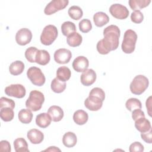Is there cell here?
<instances>
[{"instance_id": "cb8c5ba5", "label": "cell", "mask_w": 152, "mask_h": 152, "mask_svg": "<svg viewBox=\"0 0 152 152\" xmlns=\"http://www.w3.org/2000/svg\"><path fill=\"white\" fill-rule=\"evenodd\" d=\"M24 69V64L21 61H15L12 62L9 66V71L11 74L18 75L21 74Z\"/></svg>"}, {"instance_id": "8d00e7d4", "label": "cell", "mask_w": 152, "mask_h": 152, "mask_svg": "<svg viewBox=\"0 0 152 152\" xmlns=\"http://www.w3.org/2000/svg\"><path fill=\"white\" fill-rule=\"evenodd\" d=\"M89 96H93L98 97L100 99H101L103 102L105 99L104 91L101 88L99 87H95L92 88L91 90L90 91Z\"/></svg>"}, {"instance_id": "30bf717a", "label": "cell", "mask_w": 152, "mask_h": 152, "mask_svg": "<svg viewBox=\"0 0 152 152\" xmlns=\"http://www.w3.org/2000/svg\"><path fill=\"white\" fill-rule=\"evenodd\" d=\"M32 39L31 31L27 28L20 29L15 34V41L19 45L25 46L29 43Z\"/></svg>"}, {"instance_id": "e0dca14e", "label": "cell", "mask_w": 152, "mask_h": 152, "mask_svg": "<svg viewBox=\"0 0 152 152\" xmlns=\"http://www.w3.org/2000/svg\"><path fill=\"white\" fill-rule=\"evenodd\" d=\"M135 127L141 133L145 132L151 128L150 122L145 117L140 118L135 121Z\"/></svg>"}, {"instance_id": "4316f807", "label": "cell", "mask_w": 152, "mask_h": 152, "mask_svg": "<svg viewBox=\"0 0 152 152\" xmlns=\"http://www.w3.org/2000/svg\"><path fill=\"white\" fill-rule=\"evenodd\" d=\"M14 147L16 152H29L28 144L23 138H18L14 141Z\"/></svg>"}, {"instance_id": "60d3db41", "label": "cell", "mask_w": 152, "mask_h": 152, "mask_svg": "<svg viewBox=\"0 0 152 152\" xmlns=\"http://www.w3.org/2000/svg\"><path fill=\"white\" fill-rule=\"evenodd\" d=\"M11 145L7 140H2L0 142V151L1 152H11Z\"/></svg>"}, {"instance_id": "9a60e30c", "label": "cell", "mask_w": 152, "mask_h": 152, "mask_svg": "<svg viewBox=\"0 0 152 152\" xmlns=\"http://www.w3.org/2000/svg\"><path fill=\"white\" fill-rule=\"evenodd\" d=\"M48 113L50 115L52 121L53 122H59L64 117V113L62 108L58 106H51L48 110Z\"/></svg>"}, {"instance_id": "d6a6232c", "label": "cell", "mask_w": 152, "mask_h": 152, "mask_svg": "<svg viewBox=\"0 0 152 152\" xmlns=\"http://www.w3.org/2000/svg\"><path fill=\"white\" fill-rule=\"evenodd\" d=\"M126 108L130 112H132L134 110L140 109L142 107V104L140 100L136 98H130L126 100L125 103Z\"/></svg>"}, {"instance_id": "83f0119b", "label": "cell", "mask_w": 152, "mask_h": 152, "mask_svg": "<svg viewBox=\"0 0 152 152\" xmlns=\"http://www.w3.org/2000/svg\"><path fill=\"white\" fill-rule=\"evenodd\" d=\"M150 2L151 0H129L128 1L130 8L134 11H140V10L147 7Z\"/></svg>"}, {"instance_id": "ffe728a7", "label": "cell", "mask_w": 152, "mask_h": 152, "mask_svg": "<svg viewBox=\"0 0 152 152\" xmlns=\"http://www.w3.org/2000/svg\"><path fill=\"white\" fill-rule=\"evenodd\" d=\"M50 59L49 52L46 50H38L36 55V62L41 65H46Z\"/></svg>"}, {"instance_id": "ee69618b", "label": "cell", "mask_w": 152, "mask_h": 152, "mask_svg": "<svg viewBox=\"0 0 152 152\" xmlns=\"http://www.w3.org/2000/svg\"><path fill=\"white\" fill-rule=\"evenodd\" d=\"M45 151H61V150L58 148H57L56 147H55V146H50L48 148L44 150Z\"/></svg>"}, {"instance_id": "52a82bcc", "label": "cell", "mask_w": 152, "mask_h": 152, "mask_svg": "<svg viewBox=\"0 0 152 152\" xmlns=\"http://www.w3.org/2000/svg\"><path fill=\"white\" fill-rule=\"evenodd\" d=\"M68 0H53L47 4L44 10L46 15H51L64 9L68 5Z\"/></svg>"}, {"instance_id": "8fae6325", "label": "cell", "mask_w": 152, "mask_h": 152, "mask_svg": "<svg viewBox=\"0 0 152 152\" xmlns=\"http://www.w3.org/2000/svg\"><path fill=\"white\" fill-rule=\"evenodd\" d=\"M54 59L56 62L59 64H65L69 62L71 57V52L65 48H61L56 50L53 55Z\"/></svg>"}, {"instance_id": "836d02e7", "label": "cell", "mask_w": 152, "mask_h": 152, "mask_svg": "<svg viewBox=\"0 0 152 152\" xmlns=\"http://www.w3.org/2000/svg\"><path fill=\"white\" fill-rule=\"evenodd\" d=\"M37 50L38 49L36 47L33 46L27 48L24 53L26 59L31 63L36 62V55Z\"/></svg>"}, {"instance_id": "d6986e66", "label": "cell", "mask_w": 152, "mask_h": 152, "mask_svg": "<svg viewBox=\"0 0 152 152\" xmlns=\"http://www.w3.org/2000/svg\"><path fill=\"white\" fill-rule=\"evenodd\" d=\"M93 21L97 27H103L109 21V16L103 12H97L93 15Z\"/></svg>"}, {"instance_id": "5bb4252c", "label": "cell", "mask_w": 152, "mask_h": 152, "mask_svg": "<svg viewBox=\"0 0 152 152\" xmlns=\"http://www.w3.org/2000/svg\"><path fill=\"white\" fill-rule=\"evenodd\" d=\"M88 60L84 56H77L74 59L72 64L74 69L78 72L84 71L88 68Z\"/></svg>"}, {"instance_id": "e575fe53", "label": "cell", "mask_w": 152, "mask_h": 152, "mask_svg": "<svg viewBox=\"0 0 152 152\" xmlns=\"http://www.w3.org/2000/svg\"><path fill=\"white\" fill-rule=\"evenodd\" d=\"M80 30L83 33H88L92 28L91 23L88 19H83L78 24Z\"/></svg>"}, {"instance_id": "d590c367", "label": "cell", "mask_w": 152, "mask_h": 152, "mask_svg": "<svg viewBox=\"0 0 152 152\" xmlns=\"http://www.w3.org/2000/svg\"><path fill=\"white\" fill-rule=\"evenodd\" d=\"M3 107H10L12 109L15 107V102L13 100L2 97L0 99V109Z\"/></svg>"}, {"instance_id": "4dcf8cb0", "label": "cell", "mask_w": 152, "mask_h": 152, "mask_svg": "<svg viewBox=\"0 0 152 152\" xmlns=\"http://www.w3.org/2000/svg\"><path fill=\"white\" fill-rule=\"evenodd\" d=\"M69 16L73 20H78L80 19L83 15L82 9L77 5H73L69 7L68 11Z\"/></svg>"}, {"instance_id": "6da1fadb", "label": "cell", "mask_w": 152, "mask_h": 152, "mask_svg": "<svg viewBox=\"0 0 152 152\" xmlns=\"http://www.w3.org/2000/svg\"><path fill=\"white\" fill-rule=\"evenodd\" d=\"M121 31L116 25H110L103 30L104 38L99 40L96 45L98 52L106 55L112 50H116L119 46V38Z\"/></svg>"}, {"instance_id": "7bdbcfd3", "label": "cell", "mask_w": 152, "mask_h": 152, "mask_svg": "<svg viewBox=\"0 0 152 152\" xmlns=\"http://www.w3.org/2000/svg\"><path fill=\"white\" fill-rule=\"evenodd\" d=\"M145 105H146V107L147 109V112H148V114L150 116H151V96H150L146 100V103H145Z\"/></svg>"}, {"instance_id": "d4e9b609", "label": "cell", "mask_w": 152, "mask_h": 152, "mask_svg": "<svg viewBox=\"0 0 152 152\" xmlns=\"http://www.w3.org/2000/svg\"><path fill=\"white\" fill-rule=\"evenodd\" d=\"M19 121L25 124H29L31 122L33 119V113L31 111L28 109H23L18 112Z\"/></svg>"}, {"instance_id": "ab89813d", "label": "cell", "mask_w": 152, "mask_h": 152, "mask_svg": "<svg viewBox=\"0 0 152 152\" xmlns=\"http://www.w3.org/2000/svg\"><path fill=\"white\" fill-rule=\"evenodd\" d=\"M141 137L143 141L145 142L148 144L152 143V130L151 128L145 132H141Z\"/></svg>"}, {"instance_id": "484cf974", "label": "cell", "mask_w": 152, "mask_h": 152, "mask_svg": "<svg viewBox=\"0 0 152 152\" xmlns=\"http://www.w3.org/2000/svg\"><path fill=\"white\" fill-rule=\"evenodd\" d=\"M71 75V70L69 69V68L65 66H60L57 69L56 77L59 80L65 82L68 81L70 78Z\"/></svg>"}, {"instance_id": "8992f818", "label": "cell", "mask_w": 152, "mask_h": 152, "mask_svg": "<svg viewBox=\"0 0 152 152\" xmlns=\"http://www.w3.org/2000/svg\"><path fill=\"white\" fill-rule=\"evenodd\" d=\"M27 76L31 83L36 86H43L46 81L45 75L42 70L36 66L29 68L27 71Z\"/></svg>"}, {"instance_id": "b9f144b4", "label": "cell", "mask_w": 152, "mask_h": 152, "mask_svg": "<svg viewBox=\"0 0 152 152\" xmlns=\"http://www.w3.org/2000/svg\"><path fill=\"white\" fill-rule=\"evenodd\" d=\"M142 117H145V114L141 109H135L132 112V118L134 121H136L137 119Z\"/></svg>"}, {"instance_id": "44dd1931", "label": "cell", "mask_w": 152, "mask_h": 152, "mask_svg": "<svg viewBox=\"0 0 152 152\" xmlns=\"http://www.w3.org/2000/svg\"><path fill=\"white\" fill-rule=\"evenodd\" d=\"M88 119L87 113L83 110H78L73 115V120L75 124L79 125L85 124Z\"/></svg>"}, {"instance_id": "9c48e42d", "label": "cell", "mask_w": 152, "mask_h": 152, "mask_svg": "<svg viewBox=\"0 0 152 152\" xmlns=\"http://www.w3.org/2000/svg\"><path fill=\"white\" fill-rule=\"evenodd\" d=\"M110 14L119 20L126 19L129 15V11L127 8L120 4H113L109 8Z\"/></svg>"}, {"instance_id": "f35d334b", "label": "cell", "mask_w": 152, "mask_h": 152, "mask_svg": "<svg viewBox=\"0 0 152 152\" xmlns=\"http://www.w3.org/2000/svg\"><path fill=\"white\" fill-rule=\"evenodd\" d=\"M144 150L143 145L140 142L135 141L133 143H132L129 145V150L130 152H142Z\"/></svg>"}, {"instance_id": "74e56055", "label": "cell", "mask_w": 152, "mask_h": 152, "mask_svg": "<svg viewBox=\"0 0 152 152\" xmlns=\"http://www.w3.org/2000/svg\"><path fill=\"white\" fill-rule=\"evenodd\" d=\"M143 14L139 10L134 11L131 14V20L134 23L140 24L143 21Z\"/></svg>"}, {"instance_id": "7402d4cb", "label": "cell", "mask_w": 152, "mask_h": 152, "mask_svg": "<svg viewBox=\"0 0 152 152\" xmlns=\"http://www.w3.org/2000/svg\"><path fill=\"white\" fill-rule=\"evenodd\" d=\"M77 142V136L72 132H67L63 135L62 142L64 145L66 147H73L75 145Z\"/></svg>"}, {"instance_id": "4fadbf2b", "label": "cell", "mask_w": 152, "mask_h": 152, "mask_svg": "<svg viewBox=\"0 0 152 152\" xmlns=\"http://www.w3.org/2000/svg\"><path fill=\"white\" fill-rule=\"evenodd\" d=\"M103 105V101L98 97L93 96L88 97L84 101L85 107L91 111L99 110Z\"/></svg>"}, {"instance_id": "7c38bea8", "label": "cell", "mask_w": 152, "mask_h": 152, "mask_svg": "<svg viewBox=\"0 0 152 152\" xmlns=\"http://www.w3.org/2000/svg\"><path fill=\"white\" fill-rule=\"evenodd\" d=\"M96 77V73L93 69H87L81 75L80 81L83 85L90 86L95 82Z\"/></svg>"}, {"instance_id": "ba28073f", "label": "cell", "mask_w": 152, "mask_h": 152, "mask_svg": "<svg viewBox=\"0 0 152 152\" xmlns=\"http://www.w3.org/2000/svg\"><path fill=\"white\" fill-rule=\"evenodd\" d=\"M5 93L8 96L21 99L25 96L26 90L22 84H11L5 87Z\"/></svg>"}, {"instance_id": "f1b7e54d", "label": "cell", "mask_w": 152, "mask_h": 152, "mask_svg": "<svg viewBox=\"0 0 152 152\" xmlns=\"http://www.w3.org/2000/svg\"><path fill=\"white\" fill-rule=\"evenodd\" d=\"M66 86V85L65 82L62 81L56 77L52 81L50 87L53 92L56 93H61L65 90Z\"/></svg>"}, {"instance_id": "5b68a950", "label": "cell", "mask_w": 152, "mask_h": 152, "mask_svg": "<svg viewBox=\"0 0 152 152\" xmlns=\"http://www.w3.org/2000/svg\"><path fill=\"white\" fill-rule=\"evenodd\" d=\"M57 28L52 24L45 26L40 35L41 43L46 46H49L56 40L58 36Z\"/></svg>"}, {"instance_id": "f546056e", "label": "cell", "mask_w": 152, "mask_h": 152, "mask_svg": "<svg viewBox=\"0 0 152 152\" xmlns=\"http://www.w3.org/2000/svg\"><path fill=\"white\" fill-rule=\"evenodd\" d=\"M61 31L63 35L65 36H68L71 33L76 31L75 25L71 21H65L62 24Z\"/></svg>"}, {"instance_id": "1f68e13d", "label": "cell", "mask_w": 152, "mask_h": 152, "mask_svg": "<svg viewBox=\"0 0 152 152\" xmlns=\"http://www.w3.org/2000/svg\"><path fill=\"white\" fill-rule=\"evenodd\" d=\"M0 116L1 119L5 122L12 121L14 116L13 109L10 107L1 108L0 110Z\"/></svg>"}, {"instance_id": "2e32d148", "label": "cell", "mask_w": 152, "mask_h": 152, "mask_svg": "<svg viewBox=\"0 0 152 152\" xmlns=\"http://www.w3.org/2000/svg\"><path fill=\"white\" fill-rule=\"evenodd\" d=\"M27 138L34 144H40L44 139L43 134L37 129H31L27 132Z\"/></svg>"}, {"instance_id": "7a4b0ae2", "label": "cell", "mask_w": 152, "mask_h": 152, "mask_svg": "<svg viewBox=\"0 0 152 152\" xmlns=\"http://www.w3.org/2000/svg\"><path fill=\"white\" fill-rule=\"evenodd\" d=\"M44 101L45 97L42 92L38 90H32L26 102V106L31 111L36 112L42 108Z\"/></svg>"}, {"instance_id": "277c9868", "label": "cell", "mask_w": 152, "mask_h": 152, "mask_svg": "<svg viewBox=\"0 0 152 152\" xmlns=\"http://www.w3.org/2000/svg\"><path fill=\"white\" fill-rule=\"evenodd\" d=\"M149 85L148 79L143 75H136L130 84L131 92L136 95H140L145 91Z\"/></svg>"}, {"instance_id": "3957f363", "label": "cell", "mask_w": 152, "mask_h": 152, "mask_svg": "<svg viewBox=\"0 0 152 152\" xmlns=\"http://www.w3.org/2000/svg\"><path fill=\"white\" fill-rule=\"evenodd\" d=\"M137 34L135 31L128 29L124 33V39L121 45L122 51L125 53H132L135 49Z\"/></svg>"}, {"instance_id": "603a6c76", "label": "cell", "mask_w": 152, "mask_h": 152, "mask_svg": "<svg viewBox=\"0 0 152 152\" xmlns=\"http://www.w3.org/2000/svg\"><path fill=\"white\" fill-rule=\"evenodd\" d=\"M83 41V37L77 32H74L67 36L66 42L71 47H77L80 46Z\"/></svg>"}, {"instance_id": "ac0fdd59", "label": "cell", "mask_w": 152, "mask_h": 152, "mask_svg": "<svg viewBox=\"0 0 152 152\" xmlns=\"http://www.w3.org/2000/svg\"><path fill=\"white\" fill-rule=\"evenodd\" d=\"M52 119L48 113H41L36 116V124L42 128L48 127L51 123Z\"/></svg>"}]
</instances>
